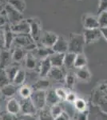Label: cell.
<instances>
[{"label": "cell", "mask_w": 107, "mask_h": 120, "mask_svg": "<svg viewBox=\"0 0 107 120\" xmlns=\"http://www.w3.org/2000/svg\"><path fill=\"white\" fill-rule=\"evenodd\" d=\"M68 43H69L68 52L74 53L76 55L83 53L84 46L85 44L84 35L83 34H78V33H70L69 34Z\"/></svg>", "instance_id": "6da1fadb"}, {"label": "cell", "mask_w": 107, "mask_h": 120, "mask_svg": "<svg viewBox=\"0 0 107 120\" xmlns=\"http://www.w3.org/2000/svg\"><path fill=\"white\" fill-rule=\"evenodd\" d=\"M14 44L16 47L22 48L28 52L33 51L37 46L30 34H17Z\"/></svg>", "instance_id": "7a4b0ae2"}, {"label": "cell", "mask_w": 107, "mask_h": 120, "mask_svg": "<svg viewBox=\"0 0 107 120\" xmlns=\"http://www.w3.org/2000/svg\"><path fill=\"white\" fill-rule=\"evenodd\" d=\"M27 20H28L30 27V36L36 43L39 42L41 36H42V22L38 17H31Z\"/></svg>", "instance_id": "3957f363"}, {"label": "cell", "mask_w": 107, "mask_h": 120, "mask_svg": "<svg viewBox=\"0 0 107 120\" xmlns=\"http://www.w3.org/2000/svg\"><path fill=\"white\" fill-rule=\"evenodd\" d=\"M4 11L6 16H7V21H8V24L10 26H13L22 20L24 19V15L22 13L19 12L16 9H15L13 7H11L10 4L5 5L4 7Z\"/></svg>", "instance_id": "277c9868"}, {"label": "cell", "mask_w": 107, "mask_h": 120, "mask_svg": "<svg viewBox=\"0 0 107 120\" xmlns=\"http://www.w3.org/2000/svg\"><path fill=\"white\" fill-rule=\"evenodd\" d=\"M31 100L38 111L43 109L47 106L46 104V90H33L31 94Z\"/></svg>", "instance_id": "5b68a950"}, {"label": "cell", "mask_w": 107, "mask_h": 120, "mask_svg": "<svg viewBox=\"0 0 107 120\" xmlns=\"http://www.w3.org/2000/svg\"><path fill=\"white\" fill-rule=\"evenodd\" d=\"M59 36L56 33L52 31H44L42 32V36H41L39 43L41 45L46 46L48 48H52L55 42H57L58 38Z\"/></svg>", "instance_id": "8992f818"}, {"label": "cell", "mask_w": 107, "mask_h": 120, "mask_svg": "<svg viewBox=\"0 0 107 120\" xmlns=\"http://www.w3.org/2000/svg\"><path fill=\"white\" fill-rule=\"evenodd\" d=\"M81 21L85 30H94L100 28L98 16H94L92 15H83Z\"/></svg>", "instance_id": "52a82bcc"}, {"label": "cell", "mask_w": 107, "mask_h": 120, "mask_svg": "<svg viewBox=\"0 0 107 120\" xmlns=\"http://www.w3.org/2000/svg\"><path fill=\"white\" fill-rule=\"evenodd\" d=\"M21 105V114L22 115H37L38 114V109L34 106V102L31 98H26V99H22L20 103Z\"/></svg>", "instance_id": "ba28073f"}, {"label": "cell", "mask_w": 107, "mask_h": 120, "mask_svg": "<svg viewBox=\"0 0 107 120\" xmlns=\"http://www.w3.org/2000/svg\"><path fill=\"white\" fill-rule=\"evenodd\" d=\"M66 72L63 67H52L50 73L48 74L47 78L50 80H53L58 82H64L66 79Z\"/></svg>", "instance_id": "9c48e42d"}, {"label": "cell", "mask_w": 107, "mask_h": 120, "mask_svg": "<svg viewBox=\"0 0 107 120\" xmlns=\"http://www.w3.org/2000/svg\"><path fill=\"white\" fill-rule=\"evenodd\" d=\"M33 55H34V57L37 58L38 60H42L46 58H48L49 56H50L52 54H54V52L53 51L52 48H48L46 46L41 45V44H37L36 47L34 48L33 51H30Z\"/></svg>", "instance_id": "30bf717a"}, {"label": "cell", "mask_w": 107, "mask_h": 120, "mask_svg": "<svg viewBox=\"0 0 107 120\" xmlns=\"http://www.w3.org/2000/svg\"><path fill=\"white\" fill-rule=\"evenodd\" d=\"M11 26V30L15 33V34H30V24L27 19H23L21 22L13 26Z\"/></svg>", "instance_id": "8fae6325"}, {"label": "cell", "mask_w": 107, "mask_h": 120, "mask_svg": "<svg viewBox=\"0 0 107 120\" xmlns=\"http://www.w3.org/2000/svg\"><path fill=\"white\" fill-rule=\"evenodd\" d=\"M85 44H92L98 41L102 37L100 29H94V30H84L83 32Z\"/></svg>", "instance_id": "7c38bea8"}, {"label": "cell", "mask_w": 107, "mask_h": 120, "mask_svg": "<svg viewBox=\"0 0 107 120\" xmlns=\"http://www.w3.org/2000/svg\"><path fill=\"white\" fill-rule=\"evenodd\" d=\"M12 63V51L5 48L0 50V69H6Z\"/></svg>", "instance_id": "4fadbf2b"}, {"label": "cell", "mask_w": 107, "mask_h": 120, "mask_svg": "<svg viewBox=\"0 0 107 120\" xmlns=\"http://www.w3.org/2000/svg\"><path fill=\"white\" fill-rule=\"evenodd\" d=\"M52 67H53L51 65L49 57L40 60L38 67V72L40 78H46L48 76V74L50 73V70L52 69Z\"/></svg>", "instance_id": "5bb4252c"}, {"label": "cell", "mask_w": 107, "mask_h": 120, "mask_svg": "<svg viewBox=\"0 0 107 120\" xmlns=\"http://www.w3.org/2000/svg\"><path fill=\"white\" fill-rule=\"evenodd\" d=\"M52 50L54 53H62L66 54L69 51V43L68 40L63 36H59L55 42V44L52 47Z\"/></svg>", "instance_id": "9a60e30c"}, {"label": "cell", "mask_w": 107, "mask_h": 120, "mask_svg": "<svg viewBox=\"0 0 107 120\" xmlns=\"http://www.w3.org/2000/svg\"><path fill=\"white\" fill-rule=\"evenodd\" d=\"M39 61L40 60H38L37 58L34 57V55L31 52L29 51L24 59L25 68L28 70V71H35L36 69L38 70Z\"/></svg>", "instance_id": "2e32d148"}, {"label": "cell", "mask_w": 107, "mask_h": 120, "mask_svg": "<svg viewBox=\"0 0 107 120\" xmlns=\"http://www.w3.org/2000/svg\"><path fill=\"white\" fill-rule=\"evenodd\" d=\"M3 30H4V48L10 50L11 46L14 44L16 34L11 30L9 24H7L3 28Z\"/></svg>", "instance_id": "e0dca14e"}, {"label": "cell", "mask_w": 107, "mask_h": 120, "mask_svg": "<svg viewBox=\"0 0 107 120\" xmlns=\"http://www.w3.org/2000/svg\"><path fill=\"white\" fill-rule=\"evenodd\" d=\"M7 111L9 113L17 116L19 113H21L20 102H18V100L15 98H9L7 102Z\"/></svg>", "instance_id": "ac0fdd59"}, {"label": "cell", "mask_w": 107, "mask_h": 120, "mask_svg": "<svg viewBox=\"0 0 107 120\" xmlns=\"http://www.w3.org/2000/svg\"><path fill=\"white\" fill-rule=\"evenodd\" d=\"M28 53V51L22 48L16 47L12 51V62L15 64H20L22 62H24V59Z\"/></svg>", "instance_id": "d6986e66"}, {"label": "cell", "mask_w": 107, "mask_h": 120, "mask_svg": "<svg viewBox=\"0 0 107 120\" xmlns=\"http://www.w3.org/2000/svg\"><path fill=\"white\" fill-rule=\"evenodd\" d=\"M50 80L46 78H40L31 86L33 90H47L50 88Z\"/></svg>", "instance_id": "ffe728a7"}, {"label": "cell", "mask_w": 107, "mask_h": 120, "mask_svg": "<svg viewBox=\"0 0 107 120\" xmlns=\"http://www.w3.org/2000/svg\"><path fill=\"white\" fill-rule=\"evenodd\" d=\"M65 55H66V54L54 53L50 56H49L52 67H63Z\"/></svg>", "instance_id": "44dd1931"}, {"label": "cell", "mask_w": 107, "mask_h": 120, "mask_svg": "<svg viewBox=\"0 0 107 120\" xmlns=\"http://www.w3.org/2000/svg\"><path fill=\"white\" fill-rule=\"evenodd\" d=\"M75 75L77 80L85 82H88L91 79V73L86 67L77 69V71H75Z\"/></svg>", "instance_id": "7402d4cb"}, {"label": "cell", "mask_w": 107, "mask_h": 120, "mask_svg": "<svg viewBox=\"0 0 107 120\" xmlns=\"http://www.w3.org/2000/svg\"><path fill=\"white\" fill-rule=\"evenodd\" d=\"M61 102L55 92V89L50 88L46 90V104L48 106H51Z\"/></svg>", "instance_id": "603a6c76"}, {"label": "cell", "mask_w": 107, "mask_h": 120, "mask_svg": "<svg viewBox=\"0 0 107 120\" xmlns=\"http://www.w3.org/2000/svg\"><path fill=\"white\" fill-rule=\"evenodd\" d=\"M1 90L3 96H4L5 98H12L17 93L16 86L15 84H13V83H10V84L7 85L4 87L2 88Z\"/></svg>", "instance_id": "cb8c5ba5"}, {"label": "cell", "mask_w": 107, "mask_h": 120, "mask_svg": "<svg viewBox=\"0 0 107 120\" xmlns=\"http://www.w3.org/2000/svg\"><path fill=\"white\" fill-rule=\"evenodd\" d=\"M77 55L71 52H67L65 55L64 59V66L63 67L66 70H71L74 68V62Z\"/></svg>", "instance_id": "d4e9b609"}, {"label": "cell", "mask_w": 107, "mask_h": 120, "mask_svg": "<svg viewBox=\"0 0 107 120\" xmlns=\"http://www.w3.org/2000/svg\"><path fill=\"white\" fill-rule=\"evenodd\" d=\"M26 71L24 69L20 68L18 70V72H17V74L15 75L12 82L15 86H22L24 84L25 81H26Z\"/></svg>", "instance_id": "484cf974"}, {"label": "cell", "mask_w": 107, "mask_h": 120, "mask_svg": "<svg viewBox=\"0 0 107 120\" xmlns=\"http://www.w3.org/2000/svg\"><path fill=\"white\" fill-rule=\"evenodd\" d=\"M18 93L20 97L22 99H26V98H30L31 97V94L33 93V89L31 86H28V85L23 84L22 86H20L18 90Z\"/></svg>", "instance_id": "4316f807"}, {"label": "cell", "mask_w": 107, "mask_h": 120, "mask_svg": "<svg viewBox=\"0 0 107 120\" xmlns=\"http://www.w3.org/2000/svg\"><path fill=\"white\" fill-rule=\"evenodd\" d=\"M38 120H54V117L51 115L50 106H46L43 109L40 110L38 112Z\"/></svg>", "instance_id": "83f0119b"}, {"label": "cell", "mask_w": 107, "mask_h": 120, "mask_svg": "<svg viewBox=\"0 0 107 120\" xmlns=\"http://www.w3.org/2000/svg\"><path fill=\"white\" fill-rule=\"evenodd\" d=\"M7 4H10L11 7H13L14 8L16 9L17 11H18L19 12L22 13V14L26 7L25 0H9Z\"/></svg>", "instance_id": "f1b7e54d"}, {"label": "cell", "mask_w": 107, "mask_h": 120, "mask_svg": "<svg viewBox=\"0 0 107 120\" xmlns=\"http://www.w3.org/2000/svg\"><path fill=\"white\" fill-rule=\"evenodd\" d=\"M87 66V59L83 53L77 54L76 56L75 62H74V68L80 69L85 67Z\"/></svg>", "instance_id": "f546056e"}, {"label": "cell", "mask_w": 107, "mask_h": 120, "mask_svg": "<svg viewBox=\"0 0 107 120\" xmlns=\"http://www.w3.org/2000/svg\"><path fill=\"white\" fill-rule=\"evenodd\" d=\"M76 81H77V77L75 75V72L73 71H68L66 75V79H65V83L67 87L69 88H74V86L76 84Z\"/></svg>", "instance_id": "4dcf8cb0"}, {"label": "cell", "mask_w": 107, "mask_h": 120, "mask_svg": "<svg viewBox=\"0 0 107 120\" xmlns=\"http://www.w3.org/2000/svg\"><path fill=\"white\" fill-rule=\"evenodd\" d=\"M19 69H20V67H19L18 64H15V63H12V64L10 65L9 67H7L6 69H4L11 82H13L14 79H15V75H16Z\"/></svg>", "instance_id": "1f68e13d"}, {"label": "cell", "mask_w": 107, "mask_h": 120, "mask_svg": "<svg viewBox=\"0 0 107 120\" xmlns=\"http://www.w3.org/2000/svg\"><path fill=\"white\" fill-rule=\"evenodd\" d=\"M74 106L77 111H84L88 110V106H87V102H85V99L81 98H77L76 101L74 102Z\"/></svg>", "instance_id": "d6a6232c"}, {"label": "cell", "mask_w": 107, "mask_h": 120, "mask_svg": "<svg viewBox=\"0 0 107 120\" xmlns=\"http://www.w3.org/2000/svg\"><path fill=\"white\" fill-rule=\"evenodd\" d=\"M11 82L10 80L8 75L4 69H0V88L4 87L5 86L10 84Z\"/></svg>", "instance_id": "836d02e7"}, {"label": "cell", "mask_w": 107, "mask_h": 120, "mask_svg": "<svg viewBox=\"0 0 107 120\" xmlns=\"http://www.w3.org/2000/svg\"><path fill=\"white\" fill-rule=\"evenodd\" d=\"M50 108L51 115L54 117V119H55V118H57L58 116H59L64 111L63 109V106L60 104V102L58 104H55V105L50 106Z\"/></svg>", "instance_id": "e575fe53"}, {"label": "cell", "mask_w": 107, "mask_h": 120, "mask_svg": "<svg viewBox=\"0 0 107 120\" xmlns=\"http://www.w3.org/2000/svg\"><path fill=\"white\" fill-rule=\"evenodd\" d=\"M98 22L100 27H106L107 26V11H103L98 15Z\"/></svg>", "instance_id": "d590c367"}, {"label": "cell", "mask_w": 107, "mask_h": 120, "mask_svg": "<svg viewBox=\"0 0 107 120\" xmlns=\"http://www.w3.org/2000/svg\"><path fill=\"white\" fill-rule=\"evenodd\" d=\"M55 92L57 94L58 97L59 98L60 101H66L67 97V94L68 92L66 91V90L61 87H58L55 89Z\"/></svg>", "instance_id": "8d00e7d4"}, {"label": "cell", "mask_w": 107, "mask_h": 120, "mask_svg": "<svg viewBox=\"0 0 107 120\" xmlns=\"http://www.w3.org/2000/svg\"><path fill=\"white\" fill-rule=\"evenodd\" d=\"M0 120H18L16 115L9 113L7 111H2L0 113Z\"/></svg>", "instance_id": "74e56055"}, {"label": "cell", "mask_w": 107, "mask_h": 120, "mask_svg": "<svg viewBox=\"0 0 107 120\" xmlns=\"http://www.w3.org/2000/svg\"><path fill=\"white\" fill-rule=\"evenodd\" d=\"M88 115H89L88 110L84 111H77L75 117V120H88Z\"/></svg>", "instance_id": "f35d334b"}, {"label": "cell", "mask_w": 107, "mask_h": 120, "mask_svg": "<svg viewBox=\"0 0 107 120\" xmlns=\"http://www.w3.org/2000/svg\"><path fill=\"white\" fill-rule=\"evenodd\" d=\"M106 11H107V0H98V15Z\"/></svg>", "instance_id": "ab89813d"}, {"label": "cell", "mask_w": 107, "mask_h": 120, "mask_svg": "<svg viewBox=\"0 0 107 120\" xmlns=\"http://www.w3.org/2000/svg\"><path fill=\"white\" fill-rule=\"evenodd\" d=\"M7 24H8V21H7L6 14L5 13L4 14L1 13V14H0V29L4 28Z\"/></svg>", "instance_id": "60d3db41"}, {"label": "cell", "mask_w": 107, "mask_h": 120, "mask_svg": "<svg viewBox=\"0 0 107 120\" xmlns=\"http://www.w3.org/2000/svg\"><path fill=\"white\" fill-rule=\"evenodd\" d=\"M77 98V95H76L75 93L74 92H68L67 94V97H66V101L68 102L69 103H72L74 104V102L76 101V99Z\"/></svg>", "instance_id": "b9f144b4"}, {"label": "cell", "mask_w": 107, "mask_h": 120, "mask_svg": "<svg viewBox=\"0 0 107 120\" xmlns=\"http://www.w3.org/2000/svg\"><path fill=\"white\" fill-rule=\"evenodd\" d=\"M19 120H38V118L35 115H21L18 118Z\"/></svg>", "instance_id": "7bdbcfd3"}, {"label": "cell", "mask_w": 107, "mask_h": 120, "mask_svg": "<svg viewBox=\"0 0 107 120\" xmlns=\"http://www.w3.org/2000/svg\"><path fill=\"white\" fill-rule=\"evenodd\" d=\"M54 120H70L69 115L66 111H63L59 116H58L57 118H55Z\"/></svg>", "instance_id": "ee69618b"}, {"label": "cell", "mask_w": 107, "mask_h": 120, "mask_svg": "<svg viewBox=\"0 0 107 120\" xmlns=\"http://www.w3.org/2000/svg\"><path fill=\"white\" fill-rule=\"evenodd\" d=\"M4 48V30L0 29V50Z\"/></svg>", "instance_id": "f6af8a7d"}, {"label": "cell", "mask_w": 107, "mask_h": 120, "mask_svg": "<svg viewBox=\"0 0 107 120\" xmlns=\"http://www.w3.org/2000/svg\"><path fill=\"white\" fill-rule=\"evenodd\" d=\"M100 31L102 34V36L104 38V39L107 42V26L106 27H100Z\"/></svg>", "instance_id": "bcb514c9"}, {"label": "cell", "mask_w": 107, "mask_h": 120, "mask_svg": "<svg viewBox=\"0 0 107 120\" xmlns=\"http://www.w3.org/2000/svg\"><path fill=\"white\" fill-rule=\"evenodd\" d=\"M9 0H0V5H7Z\"/></svg>", "instance_id": "7dc6e473"}, {"label": "cell", "mask_w": 107, "mask_h": 120, "mask_svg": "<svg viewBox=\"0 0 107 120\" xmlns=\"http://www.w3.org/2000/svg\"><path fill=\"white\" fill-rule=\"evenodd\" d=\"M2 96H3V94H2V90H1V88H0V98H1Z\"/></svg>", "instance_id": "c3c4849f"}, {"label": "cell", "mask_w": 107, "mask_h": 120, "mask_svg": "<svg viewBox=\"0 0 107 120\" xmlns=\"http://www.w3.org/2000/svg\"><path fill=\"white\" fill-rule=\"evenodd\" d=\"M2 11H2V8H1V5H0V14H1V13H3Z\"/></svg>", "instance_id": "681fc988"}, {"label": "cell", "mask_w": 107, "mask_h": 120, "mask_svg": "<svg viewBox=\"0 0 107 120\" xmlns=\"http://www.w3.org/2000/svg\"><path fill=\"white\" fill-rule=\"evenodd\" d=\"M0 108H1V101H0Z\"/></svg>", "instance_id": "f907efd6"}, {"label": "cell", "mask_w": 107, "mask_h": 120, "mask_svg": "<svg viewBox=\"0 0 107 120\" xmlns=\"http://www.w3.org/2000/svg\"><path fill=\"white\" fill-rule=\"evenodd\" d=\"M78 1H81V0H78Z\"/></svg>", "instance_id": "816d5d0a"}, {"label": "cell", "mask_w": 107, "mask_h": 120, "mask_svg": "<svg viewBox=\"0 0 107 120\" xmlns=\"http://www.w3.org/2000/svg\"><path fill=\"white\" fill-rule=\"evenodd\" d=\"M18 120H19V119H18Z\"/></svg>", "instance_id": "f5cc1de1"}]
</instances>
